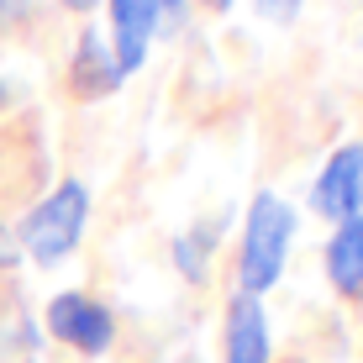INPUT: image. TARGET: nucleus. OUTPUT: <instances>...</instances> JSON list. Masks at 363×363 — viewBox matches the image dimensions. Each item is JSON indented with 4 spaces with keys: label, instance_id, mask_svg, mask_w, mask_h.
Listing matches in <instances>:
<instances>
[{
    "label": "nucleus",
    "instance_id": "obj_1",
    "mask_svg": "<svg viewBox=\"0 0 363 363\" xmlns=\"http://www.w3.org/2000/svg\"><path fill=\"white\" fill-rule=\"evenodd\" d=\"M290 232H295V211L279 195H258L242 232V295H264L279 279L284 253H290Z\"/></svg>",
    "mask_w": 363,
    "mask_h": 363
},
{
    "label": "nucleus",
    "instance_id": "obj_11",
    "mask_svg": "<svg viewBox=\"0 0 363 363\" xmlns=\"http://www.w3.org/2000/svg\"><path fill=\"white\" fill-rule=\"evenodd\" d=\"M11 258H16V247H11V237L0 232V264H11Z\"/></svg>",
    "mask_w": 363,
    "mask_h": 363
},
{
    "label": "nucleus",
    "instance_id": "obj_5",
    "mask_svg": "<svg viewBox=\"0 0 363 363\" xmlns=\"http://www.w3.org/2000/svg\"><path fill=\"white\" fill-rule=\"evenodd\" d=\"M158 0H111V27H116V69L132 74L143 69L147 58V37H153V21H158Z\"/></svg>",
    "mask_w": 363,
    "mask_h": 363
},
{
    "label": "nucleus",
    "instance_id": "obj_10",
    "mask_svg": "<svg viewBox=\"0 0 363 363\" xmlns=\"http://www.w3.org/2000/svg\"><path fill=\"white\" fill-rule=\"evenodd\" d=\"M253 6H258V11H264V16H269V21H290V16H295V11H300V6H306V0H253Z\"/></svg>",
    "mask_w": 363,
    "mask_h": 363
},
{
    "label": "nucleus",
    "instance_id": "obj_2",
    "mask_svg": "<svg viewBox=\"0 0 363 363\" xmlns=\"http://www.w3.org/2000/svg\"><path fill=\"white\" fill-rule=\"evenodd\" d=\"M84 221H90V190H84L79 179H64L58 190H48V200L27 216L21 247H27L37 264H58L64 253H74Z\"/></svg>",
    "mask_w": 363,
    "mask_h": 363
},
{
    "label": "nucleus",
    "instance_id": "obj_14",
    "mask_svg": "<svg viewBox=\"0 0 363 363\" xmlns=\"http://www.w3.org/2000/svg\"><path fill=\"white\" fill-rule=\"evenodd\" d=\"M211 6H216V11H227V6H232V0H211Z\"/></svg>",
    "mask_w": 363,
    "mask_h": 363
},
{
    "label": "nucleus",
    "instance_id": "obj_4",
    "mask_svg": "<svg viewBox=\"0 0 363 363\" xmlns=\"http://www.w3.org/2000/svg\"><path fill=\"white\" fill-rule=\"evenodd\" d=\"M316 211L332 221H347L363 211V143L342 147L316 179Z\"/></svg>",
    "mask_w": 363,
    "mask_h": 363
},
{
    "label": "nucleus",
    "instance_id": "obj_13",
    "mask_svg": "<svg viewBox=\"0 0 363 363\" xmlns=\"http://www.w3.org/2000/svg\"><path fill=\"white\" fill-rule=\"evenodd\" d=\"M158 6H164V11H179V6H184V0H158Z\"/></svg>",
    "mask_w": 363,
    "mask_h": 363
},
{
    "label": "nucleus",
    "instance_id": "obj_6",
    "mask_svg": "<svg viewBox=\"0 0 363 363\" xmlns=\"http://www.w3.org/2000/svg\"><path fill=\"white\" fill-rule=\"evenodd\" d=\"M227 363H269V321L258 295H237L227 316Z\"/></svg>",
    "mask_w": 363,
    "mask_h": 363
},
{
    "label": "nucleus",
    "instance_id": "obj_7",
    "mask_svg": "<svg viewBox=\"0 0 363 363\" xmlns=\"http://www.w3.org/2000/svg\"><path fill=\"white\" fill-rule=\"evenodd\" d=\"M327 274L347 300H363V216L337 221L332 247H327Z\"/></svg>",
    "mask_w": 363,
    "mask_h": 363
},
{
    "label": "nucleus",
    "instance_id": "obj_8",
    "mask_svg": "<svg viewBox=\"0 0 363 363\" xmlns=\"http://www.w3.org/2000/svg\"><path fill=\"white\" fill-rule=\"evenodd\" d=\"M116 84H121L116 58L106 53V43H100L95 32H84L79 48H74V90L79 95H111Z\"/></svg>",
    "mask_w": 363,
    "mask_h": 363
},
{
    "label": "nucleus",
    "instance_id": "obj_3",
    "mask_svg": "<svg viewBox=\"0 0 363 363\" xmlns=\"http://www.w3.org/2000/svg\"><path fill=\"white\" fill-rule=\"evenodd\" d=\"M48 332H53L58 342H69L74 353L95 358V353L111 347L116 321H111V311L95 306L90 295H53V300H48Z\"/></svg>",
    "mask_w": 363,
    "mask_h": 363
},
{
    "label": "nucleus",
    "instance_id": "obj_12",
    "mask_svg": "<svg viewBox=\"0 0 363 363\" xmlns=\"http://www.w3.org/2000/svg\"><path fill=\"white\" fill-rule=\"evenodd\" d=\"M64 6H69V11H90L95 0H64Z\"/></svg>",
    "mask_w": 363,
    "mask_h": 363
},
{
    "label": "nucleus",
    "instance_id": "obj_9",
    "mask_svg": "<svg viewBox=\"0 0 363 363\" xmlns=\"http://www.w3.org/2000/svg\"><path fill=\"white\" fill-rule=\"evenodd\" d=\"M206 242H211V232H206V227L179 242V264H184V274H190V279H206Z\"/></svg>",
    "mask_w": 363,
    "mask_h": 363
}]
</instances>
